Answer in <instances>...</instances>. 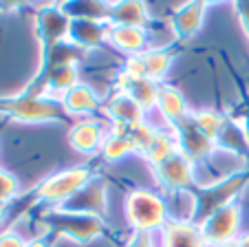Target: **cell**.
I'll return each instance as SVG.
<instances>
[{
	"label": "cell",
	"mask_w": 249,
	"mask_h": 247,
	"mask_svg": "<svg viewBox=\"0 0 249 247\" xmlns=\"http://www.w3.org/2000/svg\"><path fill=\"white\" fill-rule=\"evenodd\" d=\"M108 38V22H97V20H71L69 40L66 42L75 47L93 49L102 44Z\"/></svg>",
	"instance_id": "cell-9"
},
{
	"label": "cell",
	"mask_w": 249,
	"mask_h": 247,
	"mask_svg": "<svg viewBox=\"0 0 249 247\" xmlns=\"http://www.w3.org/2000/svg\"><path fill=\"white\" fill-rule=\"evenodd\" d=\"M157 111L172 124H181L188 117V106H185L183 95L172 86H159V95H157Z\"/></svg>",
	"instance_id": "cell-16"
},
{
	"label": "cell",
	"mask_w": 249,
	"mask_h": 247,
	"mask_svg": "<svg viewBox=\"0 0 249 247\" xmlns=\"http://www.w3.org/2000/svg\"><path fill=\"white\" fill-rule=\"evenodd\" d=\"M27 247H47V243L42 238H33V241H27Z\"/></svg>",
	"instance_id": "cell-28"
},
{
	"label": "cell",
	"mask_w": 249,
	"mask_h": 247,
	"mask_svg": "<svg viewBox=\"0 0 249 247\" xmlns=\"http://www.w3.org/2000/svg\"><path fill=\"white\" fill-rule=\"evenodd\" d=\"M89 181H90L89 168H71L60 174H53L51 179H47L38 188V196L42 201H47V203L64 205L66 201L73 199Z\"/></svg>",
	"instance_id": "cell-3"
},
{
	"label": "cell",
	"mask_w": 249,
	"mask_h": 247,
	"mask_svg": "<svg viewBox=\"0 0 249 247\" xmlns=\"http://www.w3.org/2000/svg\"><path fill=\"white\" fill-rule=\"evenodd\" d=\"M146 29L141 27H128V24H110L108 22V40L119 51L139 56L146 51Z\"/></svg>",
	"instance_id": "cell-10"
},
{
	"label": "cell",
	"mask_w": 249,
	"mask_h": 247,
	"mask_svg": "<svg viewBox=\"0 0 249 247\" xmlns=\"http://www.w3.org/2000/svg\"><path fill=\"white\" fill-rule=\"evenodd\" d=\"M62 108H64L66 113H71V115H89V113H95L99 108V97L89 86L77 84L64 93V97H62Z\"/></svg>",
	"instance_id": "cell-15"
},
{
	"label": "cell",
	"mask_w": 249,
	"mask_h": 247,
	"mask_svg": "<svg viewBox=\"0 0 249 247\" xmlns=\"http://www.w3.org/2000/svg\"><path fill=\"white\" fill-rule=\"evenodd\" d=\"M238 243H240V247H249V234H243L238 238Z\"/></svg>",
	"instance_id": "cell-29"
},
{
	"label": "cell",
	"mask_w": 249,
	"mask_h": 247,
	"mask_svg": "<svg viewBox=\"0 0 249 247\" xmlns=\"http://www.w3.org/2000/svg\"><path fill=\"white\" fill-rule=\"evenodd\" d=\"M179 152V141H177V133H172V135H168V133L159 131L155 135V139H152L150 148L146 150V157L150 159L155 166H159V163H163L165 159H170L172 154Z\"/></svg>",
	"instance_id": "cell-19"
},
{
	"label": "cell",
	"mask_w": 249,
	"mask_h": 247,
	"mask_svg": "<svg viewBox=\"0 0 249 247\" xmlns=\"http://www.w3.org/2000/svg\"><path fill=\"white\" fill-rule=\"evenodd\" d=\"M132 150H135V146H132L130 137L108 135L102 144V154H104V159H108V161H117V159L126 157Z\"/></svg>",
	"instance_id": "cell-22"
},
{
	"label": "cell",
	"mask_w": 249,
	"mask_h": 247,
	"mask_svg": "<svg viewBox=\"0 0 249 247\" xmlns=\"http://www.w3.org/2000/svg\"><path fill=\"white\" fill-rule=\"evenodd\" d=\"M16 194H18V179L0 168V205L5 208Z\"/></svg>",
	"instance_id": "cell-23"
},
{
	"label": "cell",
	"mask_w": 249,
	"mask_h": 247,
	"mask_svg": "<svg viewBox=\"0 0 249 247\" xmlns=\"http://www.w3.org/2000/svg\"><path fill=\"white\" fill-rule=\"evenodd\" d=\"M62 14L69 20H97L108 22L110 2L108 0H60Z\"/></svg>",
	"instance_id": "cell-7"
},
{
	"label": "cell",
	"mask_w": 249,
	"mask_h": 247,
	"mask_svg": "<svg viewBox=\"0 0 249 247\" xmlns=\"http://www.w3.org/2000/svg\"><path fill=\"white\" fill-rule=\"evenodd\" d=\"M62 234L75 238L80 243H86L90 238H95L102 232V223L97 219H93L90 214H75V212H64L60 221Z\"/></svg>",
	"instance_id": "cell-13"
},
{
	"label": "cell",
	"mask_w": 249,
	"mask_h": 247,
	"mask_svg": "<svg viewBox=\"0 0 249 247\" xmlns=\"http://www.w3.org/2000/svg\"><path fill=\"white\" fill-rule=\"evenodd\" d=\"M0 113L16 121H49L62 115L60 106L51 97L40 93L22 95L16 99H0Z\"/></svg>",
	"instance_id": "cell-2"
},
{
	"label": "cell",
	"mask_w": 249,
	"mask_h": 247,
	"mask_svg": "<svg viewBox=\"0 0 249 247\" xmlns=\"http://www.w3.org/2000/svg\"><path fill=\"white\" fill-rule=\"evenodd\" d=\"M33 0H0V11H14L18 7H24Z\"/></svg>",
	"instance_id": "cell-26"
},
{
	"label": "cell",
	"mask_w": 249,
	"mask_h": 247,
	"mask_svg": "<svg viewBox=\"0 0 249 247\" xmlns=\"http://www.w3.org/2000/svg\"><path fill=\"white\" fill-rule=\"evenodd\" d=\"M141 57H143L148 79H152V82H159L170 71V64H172V56L165 49H146L141 53Z\"/></svg>",
	"instance_id": "cell-20"
},
{
	"label": "cell",
	"mask_w": 249,
	"mask_h": 247,
	"mask_svg": "<svg viewBox=\"0 0 249 247\" xmlns=\"http://www.w3.org/2000/svg\"><path fill=\"white\" fill-rule=\"evenodd\" d=\"M205 5H218V2H225V0H203Z\"/></svg>",
	"instance_id": "cell-31"
},
{
	"label": "cell",
	"mask_w": 249,
	"mask_h": 247,
	"mask_svg": "<svg viewBox=\"0 0 249 247\" xmlns=\"http://www.w3.org/2000/svg\"><path fill=\"white\" fill-rule=\"evenodd\" d=\"M2 221H5V208L0 205V225H2Z\"/></svg>",
	"instance_id": "cell-32"
},
{
	"label": "cell",
	"mask_w": 249,
	"mask_h": 247,
	"mask_svg": "<svg viewBox=\"0 0 249 247\" xmlns=\"http://www.w3.org/2000/svg\"><path fill=\"white\" fill-rule=\"evenodd\" d=\"M157 177L168 190H181L190 186L194 179V163L185 157L183 152L172 154L163 163L157 166Z\"/></svg>",
	"instance_id": "cell-5"
},
{
	"label": "cell",
	"mask_w": 249,
	"mask_h": 247,
	"mask_svg": "<svg viewBox=\"0 0 249 247\" xmlns=\"http://www.w3.org/2000/svg\"><path fill=\"white\" fill-rule=\"evenodd\" d=\"M238 2V11L243 16V22H245V29L249 33V0H236Z\"/></svg>",
	"instance_id": "cell-27"
},
{
	"label": "cell",
	"mask_w": 249,
	"mask_h": 247,
	"mask_svg": "<svg viewBox=\"0 0 249 247\" xmlns=\"http://www.w3.org/2000/svg\"><path fill=\"white\" fill-rule=\"evenodd\" d=\"M192 121L194 126L198 128V131L203 133V135H207L210 139H216L218 135H221V131L225 128V121H223V117L218 115L216 111H198L192 115Z\"/></svg>",
	"instance_id": "cell-21"
},
{
	"label": "cell",
	"mask_w": 249,
	"mask_h": 247,
	"mask_svg": "<svg viewBox=\"0 0 249 247\" xmlns=\"http://www.w3.org/2000/svg\"><path fill=\"white\" fill-rule=\"evenodd\" d=\"M108 115L113 117V121H124V124L132 126V124L143 121L146 111H143L128 93H122V91H119V93L108 102Z\"/></svg>",
	"instance_id": "cell-17"
},
{
	"label": "cell",
	"mask_w": 249,
	"mask_h": 247,
	"mask_svg": "<svg viewBox=\"0 0 249 247\" xmlns=\"http://www.w3.org/2000/svg\"><path fill=\"white\" fill-rule=\"evenodd\" d=\"M126 216L137 232H148L163 228L168 223V208L159 194L148 190H135L126 199Z\"/></svg>",
	"instance_id": "cell-1"
},
{
	"label": "cell",
	"mask_w": 249,
	"mask_h": 247,
	"mask_svg": "<svg viewBox=\"0 0 249 247\" xmlns=\"http://www.w3.org/2000/svg\"><path fill=\"white\" fill-rule=\"evenodd\" d=\"M205 2L203 0H192L185 7H181L172 18V27H174V36H179L181 40H188L194 33L201 29L203 24V16H205Z\"/></svg>",
	"instance_id": "cell-12"
},
{
	"label": "cell",
	"mask_w": 249,
	"mask_h": 247,
	"mask_svg": "<svg viewBox=\"0 0 249 247\" xmlns=\"http://www.w3.org/2000/svg\"><path fill=\"white\" fill-rule=\"evenodd\" d=\"M104 139H106V137H104V128H102V124L95 119L77 121L69 133L71 146L75 150H80V152H95L97 148H102Z\"/></svg>",
	"instance_id": "cell-11"
},
{
	"label": "cell",
	"mask_w": 249,
	"mask_h": 247,
	"mask_svg": "<svg viewBox=\"0 0 249 247\" xmlns=\"http://www.w3.org/2000/svg\"><path fill=\"white\" fill-rule=\"evenodd\" d=\"M163 247H205V238L198 225H192L188 221H168L163 225Z\"/></svg>",
	"instance_id": "cell-6"
},
{
	"label": "cell",
	"mask_w": 249,
	"mask_h": 247,
	"mask_svg": "<svg viewBox=\"0 0 249 247\" xmlns=\"http://www.w3.org/2000/svg\"><path fill=\"white\" fill-rule=\"evenodd\" d=\"M66 212H75V214H90L93 212H102L104 208V190L102 183H86L73 199L64 203Z\"/></svg>",
	"instance_id": "cell-14"
},
{
	"label": "cell",
	"mask_w": 249,
	"mask_h": 247,
	"mask_svg": "<svg viewBox=\"0 0 249 247\" xmlns=\"http://www.w3.org/2000/svg\"><path fill=\"white\" fill-rule=\"evenodd\" d=\"M0 247H27V241L14 229L0 232Z\"/></svg>",
	"instance_id": "cell-24"
},
{
	"label": "cell",
	"mask_w": 249,
	"mask_h": 247,
	"mask_svg": "<svg viewBox=\"0 0 249 247\" xmlns=\"http://www.w3.org/2000/svg\"><path fill=\"white\" fill-rule=\"evenodd\" d=\"M110 24H128V27H148L150 16L143 0H115L110 2Z\"/></svg>",
	"instance_id": "cell-8"
},
{
	"label": "cell",
	"mask_w": 249,
	"mask_h": 247,
	"mask_svg": "<svg viewBox=\"0 0 249 247\" xmlns=\"http://www.w3.org/2000/svg\"><path fill=\"white\" fill-rule=\"evenodd\" d=\"M238 225H240L238 205L225 203L207 216L205 223L201 225V232H203V238H205L207 245L218 247L227 241H234L236 232H238Z\"/></svg>",
	"instance_id": "cell-4"
},
{
	"label": "cell",
	"mask_w": 249,
	"mask_h": 247,
	"mask_svg": "<svg viewBox=\"0 0 249 247\" xmlns=\"http://www.w3.org/2000/svg\"><path fill=\"white\" fill-rule=\"evenodd\" d=\"M128 247H155L150 241V234L148 232H139L135 238H132V243Z\"/></svg>",
	"instance_id": "cell-25"
},
{
	"label": "cell",
	"mask_w": 249,
	"mask_h": 247,
	"mask_svg": "<svg viewBox=\"0 0 249 247\" xmlns=\"http://www.w3.org/2000/svg\"><path fill=\"white\" fill-rule=\"evenodd\" d=\"M73 86H77V71L75 64H62V66H51L47 73V84H44V93L55 91L60 95V99L64 97L66 91H71ZM40 93V95H44Z\"/></svg>",
	"instance_id": "cell-18"
},
{
	"label": "cell",
	"mask_w": 249,
	"mask_h": 247,
	"mask_svg": "<svg viewBox=\"0 0 249 247\" xmlns=\"http://www.w3.org/2000/svg\"><path fill=\"white\" fill-rule=\"evenodd\" d=\"M218 247H240V243L234 238V241H227V243H223V245H218Z\"/></svg>",
	"instance_id": "cell-30"
}]
</instances>
